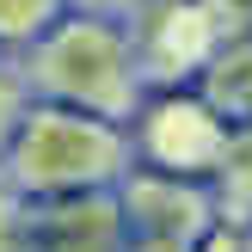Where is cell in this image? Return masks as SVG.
Masks as SVG:
<instances>
[{
    "label": "cell",
    "instance_id": "cell-1",
    "mask_svg": "<svg viewBox=\"0 0 252 252\" xmlns=\"http://www.w3.org/2000/svg\"><path fill=\"white\" fill-rule=\"evenodd\" d=\"M129 166H135V148L123 123L86 117V111H68V105H31L6 148V191L25 197V203L117 191Z\"/></svg>",
    "mask_w": 252,
    "mask_h": 252
},
{
    "label": "cell",
    "instance_id": "cell-2",
    "mask_svg": "<svg viewBox=\"0 0 252 252\" xmlns=\"http://www.w3.org/2000/svg\"><path fill=\"white\" fill-rule=\"evenodd\" d=\"M25 86H37L43 105H68L105 123H129L148 93L129 31L117 19H93V12H68L31 43Z\"/></svg>",
    "mask_w": 252,
    "mask_h": 252
},
{
    "label": "cell",
    "instance_id": "cell-3",
    "mask_svg": "<svg viewBox=\"0 0 252 252\" xmlns=\"http://www.w3.org/2000/svg\"><path fill=\"white\" fill-rule=\"evenodd\" d=\"M117 203H123V221H129V240H160V246L197 252L221 228L209 179H179V172L129 166L123 185H117Z\"/></svg>",
    "mask_w": 252,
    "mask_h": 252
},
{
    "label": "cell",
    "instance_id": "cell-4",
    "mask_svg": "<svg viewBox=\"0 0 252 252\" xmlns=\"http://www.w3.org/2000/svg\"><path fill=\"white\" fill-rule=\"evenodd\" d=\"M228 123L209 111L203 93H160L135 111V135L129 148L148 160L154 172H179V179H209L228 148Z\"/></svg>",
    "mask_w": 252,
    "mask_h": 252
},
{
    "label": "cell",
    "instance_id": "cell-5",
    "mask_svg": "<svg viewBox=\"0 0 252 252\" xmlns=\"http://www.w3.org/2000/svg\"><path fill=\"white\" fill-rule=\"evenodd\" d=\"M129 43H135L142 86L179 93L185 80H203V68L216 62V49L228 43V37H221V25L209 19L203 0H154V6L135 19Z\"/></svg>",
    "mask_w": 252,
    "mask_h": 252
},
{
    "label": "cell",
    "instance_id": "cell-6",
    "mask_svg": "<svg viewBox=\"0 0 252 252\" xmlns=\"http://www.w3.org/2000/svg\"><path fill=\"white\" fill-rule=\"evenodd\" d=\"M25 246L31 252H129V221H123L117 191L31 203L25 209Z\"/></svg>",
    "mask_w": 252,
    "mask_h": 252
},
{
    "label": "cell",
    "instance_id": "cell-7",
    "mask_svg": "<svg viewBox=\"0 0 252 252\" xmlns=\"http://www.w3.org/2000/svg\"><path fill=\"white\" fill-rule=\"evenodd\" d=\"M197 93L209 98V111H216L228 129H246L252 123V37H234V43L216 49V62L203 68Z\"/></svg>",
    "mask_w": 252,
    "mask_h": 252
},
{
    "label": "cell",
    "instance_id": "cell-8",
    "mask_svg": "<svg viewBox=\"0 0 252 252\" xmlns=\"http://www.w3.org/2000/svg\"><path fill=\"white\" fill-rule=\"evenodd\" d=\"M209 191H216V209H221V228H252V123L228 135L216 172H209Z\"/></svg>",
    "mask_w": 252,
    "mask_h": 252
},
{
    "label": "cell",
    "instance_id": "cell-9",
    "mask_svg": "<svg viewBox=\"0 0 252 252\" xmlns=\"http://www.w3.org/2000/svg\"><path fill=\"white\" fill-rule=\"evenodd\" d=\"M68 0H0V43H37Z\"/></svg>",
    "mask_w": 252,
    "mask_h": 252
},
{
    "label": "cell",
    "instance_id": "cell-10",
    "mask_svg": "<svg viewBox=\"0 0 252 252\" xmlns=\"http://www.w3.org/2000/svg\"><path fill=\"white\" fill-rule=\"evenodd\" d=\"M25 111H31V86H25L19 74H0V166H6V148H12V135H19Z\"/></svg>",
    "mask_w": 252,
    "mask_h": 252
},
{
    "label": "cell",
    "instance_id": "cell-11",
    "mask_svg": "<svg viewBox=\"0 0 252 252\" xmlns=\"http://www.w3.org/2000/svg\"><path fill=\"white\" fill-rule=\"evenodd\" d=\"M203 6H209V19L221 25L228 43L234 37H252V0H203Z\"/></svg>",
    "mask_w": 252,
    "mask_h": 252
},
{
    "label": "cell",
    "instance_id": "cell-12",
    "mask_svg": "<svg viewBox=\"0 0 252 252\" xmlns=\"http://www.w3.org/2000/svg\"><path fill=\"white\" fill-rule=\"evenodd\" d=\"M74 6L93 12V19H117V25H123V19H142L154 0H74Z\"/></svg>",
    "mask_w": 252,
    "mask_h": 252
},
{
    "label": "cell",
    "instance_id": "cell-13",
    "mask_svg": "<svg viewBox=\"0 0 252 252\" xmlns=\"http://www.w3.org/2000/svg\"><path fill=\"white\" fill-rule=\"evenodd\" d=\"M197 252H246V234H240V228H216Z\"/></svg>",
    "mask_w": 252,
    "mask_h": 252
},
{
    "label": "cell",
    "instance_id": "cell-14",
    "mask_svg": "<svg viewBox=\"0 0 252 252\" xmlns=\"http://www.w3.org/2000/svg\"><path fill=\"white\" fill-rule=\"evenodd\" d=\"M129 252H185V246H160V240H129Z\"/></svg>",
    "mask_w": 252,
    "mask_h": 252
},
{
    "label": "cell",
    "instance_id": "cell-15",
    "mask_svg": "<svg viewBox=\"0 0 252 252\" xmlns=\"http://www.w3.org/2000/svg\"><path fill=\"white\" fill-rule=\"evenodd\" d=\"M246 252H252V228H246Z\"/></svg>",
    "mask_w": 252,
    "mask_h": 252
}]
</instances>
